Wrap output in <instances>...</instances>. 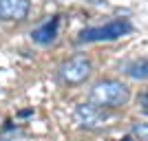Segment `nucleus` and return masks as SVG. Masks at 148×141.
Returning a JSON list of instances; mask_svg holds the SVG:
<instances>
[{
    "label": "nucleus",
    "instance_id": "1",
    "mask_svg": "<svg viewBox=\"0 0 148 141\" xmlns=\"http://www.w3.org/2000/svg\"><path fill=\"white\" fill-rule=\"evenodd\" d=\"M86 99L88 104L99 106V108H122L128 104L130 91L119 80H99L91 86Z\"/></svg>",
    "mask_w": 148,
    "mask_h": 141
},
{
    "label": "nucleus",
    "instance_id": "2",
    "mask_svg": "<svg viewBox=\"0 0 148 141\" xmlns=\"http://www.w3.org/2000/svg\"><path fill=\"white\" fill-rule=\"evenodd\" d=\"M133 27H130L128 20H111L106 22L104 27H88L77 35V42L80 44H88V42H111V40H117V37L130 33Z\"/></svg>",
    "mask_w": 148,
    "mask_h": 141
},
{
    "label": "nucleus",
    "instance_id": "3",
    "mask_svg": "<svg viewBox=\"0 0 148 141\" xmlns=\"http://www.w3.org/2000/svg\"><path fill=\"white\" fill-rule=\"evenodd\" d=\"M93 71V64L86 55H75L71 60L62 62V66L58 68V77H60L62 84H69V86H77L82 82L88 80V75Z\"/></svg>",
    "mask_w": 148,
    "mask_h": 141
},
{
    "label": "nucleus",
    "instance_id": "4",
    "mask_svg": "<svg viewBox=\"0 0 148 141\" xmlns=\"http://www.w3.org/2000/svg\"><path fill=\"white\" fill-rule=\"evenodd\" d=\"M73 119L80 128H86V130H97V128H104L106 126V112L104 108L99 106H93V104H77L73 110Z\"/></svg>",
    "mask_w": 148,
    "mask_h": 141
},
{
    "label": "nucleus",
    "instance_id": "5",
    "mask_svg": "<svg viewBox=\"0 0 148 141\" xmlns=\"http://www.w3.org/2000/svg\"><path fill=\"white\" fill-rule=\"evenodd\" d=\"M31 0H0V20L2 22H20L29 16Z\"/></svg>",
    "mask_w": 148,
    "mask_h": 141
},
{
    "label": "nucleus",
    "instance_id": "6",
    "mask_svg": "<svg viewBox=\"0 0 148 141\" xmlns=\"http://www.w3.org/2000/svg\"><path fill=\"white\" fill-rule=\"evenodd\" d=\"M58 29H60V16H53L51 20L42 22L40 27H36L31 31V40L36 44H42V46L44 44H51L58 37Z\"/></svg>",
    "mask_w": 148,
    "mask_h": 141
},
{
    "label": "nucleus",
    "instance_id": "7",
    "mask_svg": "<svg viewBox=\"0 0 148 141\" xmlns=\"http://www.w3.org/2000/svg\"><path fill=\"white\" fill-rule=\"evenodd\" d=\"M124 73L128 75L130 80H148V55L130 60L128 64L124 66Z\"/></svg>",
    "mask_w": 148,
    "mask_h": 141
},
{
    "label": "nucleus",
    "instance_id": "8",
    "mask_svg": "<svg viewBox=\"0 0 148 141\" xmlns=\"http://www.w3.org/2000/svg\"><path fill=\"white\" fill-rule=\"evenodd\" d=\"M130 135L139 141H148V123H142V121L133 123L130 126Z\"/></svg>",
    "mask_w": 148,
    "mask_h": 141
},
{
    "label": "nucleus",
    "instance_id": "9",
    "mask_svg": "<svg viewBox=\"0 0 148 141\" xmlns=\"http://www.w3.org/2000/svg\"><path fill=\"white\" fill-rule=\"evenodd\" d=\"M137 106H139V110L144 115H148V91L139 93V97H137Z\"/></svg>",
    "mask_w": 148,
    "mask_h": 141
},
{
    "label": "nucleus",
    "instance_id": "10",
    "mask_svg": "<svg viewBox=\"0 0 148 141\" xmlns=\"http://www.w3.org/2000/svg\"><path fill=\"white\" fill-rule=\"evenodd\" d=\"M31 112H33V110H20V112H18V115H20V117H29V115H31Z\"/></svg>",
    "mask_w": 148,
    "mask_h": 141
}]
</instances>
